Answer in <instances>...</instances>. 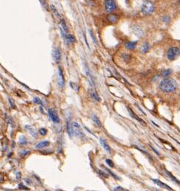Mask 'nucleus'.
<instances>
[{
    "mask_svg": "<svg viewBox=\"0 0 180 191\" xmlns=\"http://www.w3.org/2000/svg\"><path fill=\"white\" fill-rule=\"evenodd\" d=\"M165 173H166V174L168 175V176H169L170 178H171V179H172V181H174V182H176V183H178V184H179V181H178L176 179V178H175L174 177V176H173L172 174H171V173H170V172H168V171H165Z\"/></svg>",
    "mask_w": 180,
    "mask_h": 191,
    "instance_id": "obj_22",
    "label": "nucleus"
},
{
    "mask_svg": "<svg viewBox=\"0 0 180 191\" xmlns=\"http://www.w3.org/2000/svg\"><path fill=\"white\" fill-rule=\"evenodd\" d=\"M106 163H107V164L108 165V166H110V167H111V168L114 167V164H113V161H112L111 160H109V159H107V160H106Z\"/></svg>",
    "mask_w": 180,
    "mask_h": 191,
    "instance_id": "obj_29",
    "label": "nucleus"
},
{
    "mask_svg": "<svg viewBox=\"0 0 180 191\" xmlns=\"http://www.w3.org/2000/svg\"><path fill=\"white\" fill-rule=\"evenodd\" d=\"M70 129L71 133H73L74 135L76 136L82 138L84 137V133H82V128H81L80 125L77 122H72L70 124Z\"/></svg>",
    "mask_w": 180,
    "mask_h": 191,
    "instance_id": "obj_3",
    "label": "nucleus"
},
{
    "mask_svg": "<svg viewBox=\"0 0 180 191\" xmlns=\"http://www.w3.org/2000/svg\"><path fill=\"white\" fill-rule=\"evenodd\" d=\"M154 11V5L151 1H146L143 2L141 7V12L143 15H149L153 13Z\"/></svg>",
    "mask_w": 180,
    "mask_h": 191,
    "instance_id": "obj_2",
    "label": "nucleus"
},
{
    "mask_svg": "<svg viewBox=\"0 0 180 191\" xmlns=\"http://www.w3.org/2000/svg\"><path fill=\"white\" fill-rule=\"evenodd\" d=\"M116 3L115 0H105L104 2V9L105 11L107 13H113V11H116Z\"/></svg>",
    "mask_w": 180,
    "mask_h": 191,
    "instance_id": "obj_5",
    "label": "nucleus"
},
{
    "mask_svg": "<svg viewBox=\"0 0 180 191\" xmlns=\"http://www.w3.org/2000/svg\"><path fill=\"white\" fill-rule=\"evenodd\" d=\"M91 98H92L93 99L95 100H96V101L101 100V99H100V98H99V96L98 95V94H97L94 90H91Z\"/></svg>",
    "mask_w": 180,
    "mask_h": 191,
    "instance_id": "obj_19",
    "label": "nucleus"
},
{
    "mask_svg": "<svg viewBox=\"0 0 180 191\" xmlns=\"http://www.w3.org/2000/svg\"><path fill=\"white\" fill-rule=\"evenodd\" d=\"M90 34H91V37H92V39H93V40H94V43H96V38H95V37H94V34H93L92 31H91V30H90Z\"/></svg>",
    "mask_w": 180,
    "mask_h": 191,
    "instance_id": "obj_33",
    "label": "nucleus"
},
{
    "mask_svg": "<svg viewBox=\"0 0 180 191\" xmlns=\"http://www.w3.org/2000/svg\"><path fill=\"white\" fill-rule=\"evenodd\" d=\"M133 32L135 34V35H137V37H142V36L143 35V34H144L143 30H142L140 27H136V26L133 27Z\"/></svg>",
    "mask_w": 180,
    "mask_h": 191,
    "instance_id": "obj_15",
    "label": "nucleus"
},
{
    "mask_svg": "<svg viewBox=\"0 0 180 191\" xmlns=\"http://www.w3.org/2000/svg\"><path fill=\"white\" fill-rule=\"evenodd\" d=\"M119 19L118 15H116V14H110L107 16V20L108 21H110L112 24H114V23H116Z\"/></svg>",
    "mask_w": 180,
    "mask_h": 191,
    "instance_id": "obj_12",
    "label": "nucleus"
},
{
    "mask_svg": "<svg viewBox=\"0 0 180 191\" xmlns=\"http://www.w3.org/2000/svg\"><path fill=\"white\" fill-rule=\"evenodd\" d=\"M33 102L36 104H40V105H42V101L40 100V98H35L34 99H33Z\"/></svg>",
    "mask_w": 180,
    "mask_h": 191,
    "instance_id": "obj_28",
    "label": "nucleus"
},
{
    "mask_svg": "<svg viewBox=\"0 0 180 191\" xmlns=\"http://www.w3.org/2000/svg\"><path fill=\"white\" fill-rule=\"evenodd\" d=\"M124 190V189L123 187H117L114 188V189H113V190Z\"/></svg>",
    "mask_w": 180,
    "mask_h": 191,
    "instance_id": "obj_36",
    "label": "nucleus"
},
{
    "mask_svg": "<svg viewBox=\"0 0 180 191\" xmlns=\"http://www.w3.org/2000/svg\"><path fill=\"white\" fill-rule=\"evenodd\" d=\"M177 83L172 79H165L159 83V87L163 92H172L176 89Z\"/></svg>",
    "mask_w": 180,
    "mask_h": 191,
    "instance_id": "obj_1",
    "label": "nucleus"
},
{
    "mask_svg": "<svg viewBox=\"0 0 180 191\" xmlns=\"http://www.w3.org/2000/svg\"><path fill=\"white\" fill-rule=\"evenodd\" d=\"M137 46V41H130L125 43V46L127 48L130 49V50H134Z\"/></svg>",
    "mask_w": 180,
    "mask_h": 191,
    "instance_id": "obj_14",
    "label": "nucleus"
},
{
    "mask_svg": "<svg viewBox=\"0 0 180 191\" xmlns=\"http://www.w3.org/2000/svg\"><path fill=\"white\" fill-rule=\"evenodd\" d=\"M93 120H94V121L95 122V124H96L98 127H101V121H100L99 119L98 118V117H97L96 115H95V114H94V115H93Z\"/></svg>",
    "mask_w": 180,
    "mask_h": 191,
    "instance_id": "obj_20",
    "label": "nucleus"
},
{
    "mask_svg": "<svg viewBox=\"0 0 180 191\" xmlns=\"http://www.w3.org/2000/svg\"><path fill=\"white\" fill-rule=\"evenodd\" d=\"M152 182H154L156 185H157L158 186L161 187L162 188H165V189H167V190H172V188L170 187L169 186H168V185H166V184L163 183L162 182H161V181H159V179H152Z\"/></svg>",
    "mask_w": 180,
    "mask_h": 191,
    "instance_id": "obj_10",
    "label": "nucleus"
},
{
    "mask_svg": "<svg viewBox=\"0 0 180 191\" xmlns=\"http://www.w3.org/2000/svg\"><path fill=\"white\" fill-rule=\"evenodd\" d=\"M60 57H61V53H60V51L59 48H56L54 50L53 52V58L54 60L56 63H58L60 60Z\"/></svg>",
    "mask_w": 180,
    "mask_h": 191,
    "instance_id": "obj_9",
    "label": "nucleus"
},
{
    "mask_svg": "<svg viewBox=\"0 0 180 191\" xmlns=\"http://www.w3.org/2000/svg\"><path fill=\"white\" fill-rule=\"evenodd\" d=\"M27 128L29 130L30 134H31V135L33 136V137L36 136V132H35V130H33V128H31V127H28V126H27Z\"/></svg>",
    "mask_w": 180,
    "mask_h": 191,
    "instance_id": "obj_23",
    "label": "nucleus"
},
{
    "mask_svg": "<svg viewBox=\"0 0 180 191\" xmlns=\"http://www.w3.org/2000/svg\"><path fill=\"white\" fill-rule=\"evenodd\" d=\"M9 101H10V103H11V106H12L13 108H15V103H14L13 101L11 99H9Z\"/></svg>",
    "mask_w": 180,
    "mask_h": 191,
    "instance_id": "obj_34",
    "label": "nucleus"
},
{
    "mask_svg": "<svg viewBox=\"0 0 180 191\" xmlns=\"http://www.w3.org/2000/svg\"><path fill=\"white\" fill-rule=\"evenodd\" d=\"M100 143H101V145L104 147V150H105L107 152H111V148H110L109 144H107V141H106L104 138H100Z\"/></svg>",
    "mask_w": 180,
    "mask_h": 191,
    "instance_id": "obj_13",
    "label": "nucleus"
},
{
    "mask_svg": "<svg viewBox=\"0 0 180 191\" xmlns=\"http://www.w3.org/2000/svg\"><path fill=\"white\" fill-rule=\"evenodd\" d=\"M49 144H50V143H49V141H40V142H39L38 144H36L35 148H36V149H42V148H44V147H48V146H49Z\"/></svg>",
    "mask_w": 180,
    "mask_h": 191,
    "instance_id": "obj_16",
    "label": "nucleus"
},
{
    "mask_svg": "<svg viewBox=\"0 0 180 191\" xmlns=\"http://www.w3.org/2000/svg\"><path fill=\"white\" fill-rule=\"evenodd\" d=\"M179 55V48L177 47H171L167 52V58L170 61H173Z\"/></svg>",
    "mask_w": 180,
    "mask_h": 191,
    "instance_id": "obj_4",
    "label": "nucleus"
},
{
    "mask_svg": "<svg viewBox=\"0 0 180 191\" xmlns=\"http://www.w3.org/2000/svg\"><path fill=\"white\" fill-rule=\"evenodd\" d=\"M50 8H51V9H52V11H53L54 14H55V15H56V16H57L58 18H59V17H60V15H59V13H58V12H57V11L56 8H55V7L53 6V5H51V6H50Z\"/></svg>",
    "mask_w": 180,
    "mask_h": 191,
    "instance_id": "obj_25",
    "label": "nucleus"
},
{
    "mask_svg": "<svg viewBox=\"0 0 180 191\" xmlns=\"http://www.w3.org/2000/svg\"><path fill=\"white\" fill-rule=\"evenodd\" d=\"M58 72H59L58 83H59V85L60 87L63 88L65 86V78H64V76H63V70H62L61 67H59V69H58Z\"/></svg>",
    "mask_w": 180,
    "mask_h": 191,
    "instance_id": "obj_7",
    "label": "nucleus"
},
{
    "mask_svg": "<svg viewBox=\"0 0 180 191\" xmlns=\"http://www.w3.org/2000/svg\"><path fill=\"white\" fill-rule=\"evenodd\" d=\"M98 172H99V174L101 175V176H102V177H104V178H107V177H108V175H107L106 173H104V171H102L99 170Z\"/></svg>",
    "mask_w": 180,
    "mask_h": 191,
    "instance_id": "obj_31",
    "label": "nucleus"
},
{
    "mask_svg": "<svg viewBox=\"0 0 180 191\" xmlns=\"http://www.w3.org/2000/svg\"><path fill=\"white\" fill-rule=\"evenodd\" d=\"M149 45L147 42H146V43H143V44L142 45L141 47H140V51H141L142 53H146L149 51Z\"/></svg>",
    "mask_w": 180,
    "mask_h": 191,
    "instance_id": "obj_17",
    "label": "nucleus"
},
{
    "mask_svg": "<svg viewBox=\"0 0 180 191\" xmlns=\"http://www.w3.org/2000/svg\"><path fill=\"white\" fill-rule=\"evenodd\" d=\"M172 73V70L171 69H167V70H162V73H161V75L164 77H167V76H170V75Z\"/></svg>",
    "mask_w": 180,
    "mask_h": 191,
    "instance_id": "obj_21",
    "label": "nucleus"
},
{
    "mask_svg": "<svg viewBox=\"0 0 180 191\" xmlns=\"http://www.w3.org/2000/svg\"><path fill=\"white\" fill-rule=\"evenodd\" d=\"M162 20H163L164 22L165 23H168L170 21V18L168 16H164L163 18H162Z\"/></svg>",
    "mask_w": 180,
    "mask_h": 191,
    "instance_id": "obj_32",
    "label": "nucleus"
},
{
    "mask_svg": "<svg viewBox=\"0 0 180 191\" xmlns=\"http://www.w3.org/2000/svg\"><path fill=\"white\" fill-rule=\"evenodd\" d=\"M65 39H66V41L69 43H74L75 42V37L73 35H72V34H67Z\"/></svg>",
    "mask_w": 180,
    "mask_h": 191,
    "instance_id": "obj_18",
    "label": "nucleus"
},
{
    "mask_svg": "<svg viewBox=\"0 0 180 191\" xmlns=\"http://www.w3.org/2000/svg\"><path fill=\"white\" fill-rule=\"evenodd\" d=\"M150 147H151V148H152V150H153V151H154V152H155V153H156V154H157V155H159V152H157V150H156V149H154V147H152V146H150Z\"/></svg>",
    "mask_w": 180,
    "mask_h": 191,
    "instance_id": "obj_35",
    "label": "nucleus"
},
{
    "mask_svg": "<svg viewBox=\"0 0 180 191\" xmlns=\"http://www.w3.org/2000/svg\"><path fill=\"white\" fill-rule=\"evenodd\" d=\"M107 169V171H108V173H110V174L111 175V176H113V177H114L115 179H117V180H119V179H119V177H118V176H116V174H114V173H113V172H112L110 170V169Z\"/></svg>",
    "mask_w": 180,
    "mask_h": 191,
    "instance_id": "obj_27",
    "label": "nucleus"
},
{
    "mask_svg": "<svg viewBox=\"0 0 180 191\" xmlns=\"http://www.w3.org/2000/svg\"><path fill=\"white\" fill-rule=\"evenodd\" d=\"M40 2V4L42 5V6L45 8V9H48V5L47 3H46V0H39Z\"/></svg>",
    "mask_w": 180,
    "mask_h": 191,
    "instance_id": "obj_26",
    "label": "nucleus"
},
{
    "mask_svg": "<svg viewBox=\"0 0 180 191\" xmlns=\"http://www.w3.org/2000/svg\"><path fill=\"white\" fill-rule=\"evenodd\" d=\"M127 109H128V111H129V113H130V116H131V117H133V118L135 119L136 120H137V121H140V123H143V124H146V123H145L144 121H143V119H140L139 117H137V116L136 115V114H135L134 112H133V111L131 109V108H130V107H127Z\"/></svg>",
    "mask_w": 180,
    "mask_h": 191,
    "instance_id": "obj_11",
    "label": "nucleus"
},
{
    "mask_svg": "<svg viewBox=\"0 0 180 191\" xmlns=\"http://www.w3.org/2000/svg\"><path fill=\"white\" fill-rule=\"evenodd\" d=\"M39 133L41 136L46 135V133H47V130H46V128H40V129L39 130Z\"/></svg>",
    "mask_w": 180,
    "mask_h": 191,
    "instance_id": "obj_24",
    "label": "nucleus"
},
{
    "mask_svg": "<svg viewBox=\"0 0 180 191\" xmlns=\"http://www.w3.org/2000/svg\"><path fill=\"white\" fill-rule=\"evenodd\" d=\"M48 114H49V117L52 119V121L55 123H60V118L57 115V113L53 108H49L48 110Z\"/></svg>",
    "mask_w": 180,
    "mask_h": 191,
    "instance_id": "obj_6",
    "label": "nucleus"
},
{
    "mask_svg": "<svg viewBox=\"0 0 180 191\" xmlns=\"http://www.w3.org/2000/svg\"><path fill=\"white\" fill-rule=\"evenodd\" d=\"M27 140H26V138H24V137L21 138H20L19 143H20V144H21V145H25V144H27Z\"/></svg>",
    "mask_w": 180,
    "mask_h": 191,
    "instance_id": "obj_30",
    "label": "nucleus"
},
{
    "mask_svg": "<svg viewBox=\"0 0 180 191\" xmlns=\"http://www.w3.org/2000/svg\"><path fill=\"white\" fill-rule=\"evenodd\" d=\"M60 31L62 32V35L63 37H66V34H67L68 32V28L67 26H66V22L64 21V20H60Z\"/></svg>",
    "mask_w": 180,
    "mask_h": 191,
    "instance_id": "obj_8",
    "label": "nucleus"
}]
</instances>
